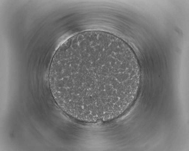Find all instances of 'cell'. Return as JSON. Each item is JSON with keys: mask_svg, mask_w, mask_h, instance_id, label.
Returning <instances> with one entry per match:
<instances>
[{"mask_svg": "<svg viewBox=\"0 0 189 151\" xmlns=\"http://www.w3.org/2000/svg\"><path fill=\"white\" fill-rule=\"evenodd\" d=\"M118 69L109 59L92 56L69 62L65 74L74 93L95 98L103 96L118 85L109 78Z\"/></svg>", "mask_w": 189, "mask_h": 151, "instance_id": "cell-1", "label": "cell"}]
</instances>
